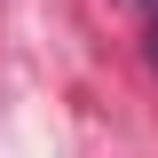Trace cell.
Instances as JSON below:
<instances>
[{
  "label": "cell",
  "mask_w": 158,
  "mask_h": 158,
  "mask_svg": "<svg viewBox=\"0 0 158 158\" xmlns=\"http://www.w3.org/2000/svg\"><path fill=\"white\" fill-rule=\"evenodd\" d=\"M135 8H150V16H158V0H135Z\"/></svg>",
  "instance_id": "2"
},
{
  "label": "cell",
  "mask_w": 158,
  "mask_h": 158,
  "mask_svg": "<svg viewBox=\"0 0 158 158\" xmlns=\"http://www.w3.org/2000/svg\"><path fill=\"white\" fill-rule=\"evenodd\" d=\"M150 71H158V32H150Z\"/></svg>",
  "instance_id": "1"
}]
</instances>
